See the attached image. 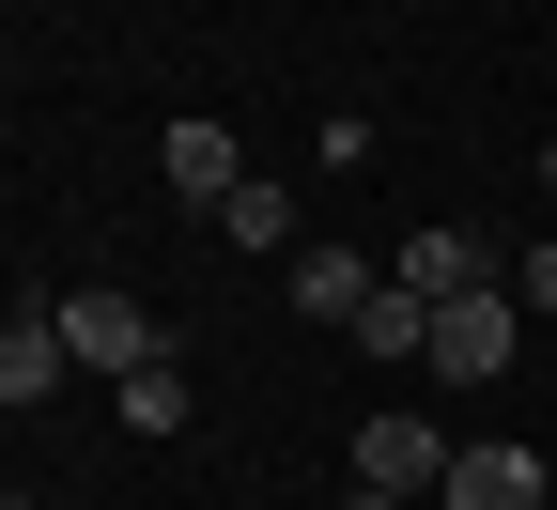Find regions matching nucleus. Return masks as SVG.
Masks as SVG:
<instances>
[{
  "label": "nucleus",
  "mask_w": 557,
  "mask_h": 510,
  "mask_svg": "<svg viewBox=\"0 0 557 510\" xmlns=\"http://www.w3.org/2000/svg\"><path fill=\"white\" fill-rule=\"evenodd\" d=\"M449 449H465V433H434L418 402L357 418V480H372V495H449Z\"/></svg>",
  "instance_id": "nucleus-3"
},
{
  "label": "nucleus",
  "mask_w": 557,
  "mask_h": 510,
  "mask_svg": "<svg viewBox=\"0 0 557 510\" xmlns=\"http://www.w3.org/2000/svg\"><path fill=\"white\" fill-rule=\"evenodd\" d=\"M434 510H542V449H527V433H465Z\"/></svg>",
  "instance_id": "nucleus-4"
},
{
  "label": "nucleus",
  "mask_w": 557,
  "mask_h": 510,
  "mask_svg": "<svg viewBox=\"0 0 557 510\" xmlns=\"http://www.w3.org/2000/svg\"><path fill=\"white\" fill-rule=\"evenodd\" d=\"M341 510H418V495H372V480H357V495H341Z\"/></svg>",
  "instance_id": "nucleus-13"
},
{
  "label": "nucleus",
  "mask_w": 557,
  "mask_h": 510,
  "mask_svg": "<svg viewBox=\"0 0 557 510\" xmlns=\"http://www.w3.org/2000/svg\"><path fill=\"white\" fill-rule=\"evenodd\" d=\"M47 310H62V340H78V372H109V387L171 356V340H156V310H139V295H109V278H78V295H47Z\"/></svg>",
  "instance_id": "nucleus-2"
},
{
  "label": "nucleus",
  "mask_w": 557,
  "mask_h": 510,
  "mask_svg": "<svg viewBox=\"0 0 557 510\" xmlns=\"http://www.w3.org/2000/svg\"><path fill=\"white\" fill-rule=\"evenodd\" d=\"M109 402H124V418H139V433H186V372H171V356H156V372H124V387H109Z\"/></svg>",
  "instance_id": "nucleus-11"
},
{
  "label": "nucleus",
  "mask_w": 557,
  "mask_h": 510,
  "mask_svg": "<svg viewBox=\"0 0 557 510\" xmlns=\"http://www.w3.org/2000/svg\"><path fill=\"white\" fill-rule=\"evenodd\" d=\"M62 372H78V340H62V310H16V325H0V402H16V418H32V402H47Z\"/></svg>",
  "instance_id": "nucleus-7"
},
{
  "label": "nucleus",
  "mask_w": 557,
  "mask_h": 510,
  "mask_svg": "<svg viewBox=\"0 0 557 510\" xmlns=\"http://www.w3.org/2000/svg\"><path fill=\"white\" fill-rule=\"evenodd\" d=\"M511 340H527V310H511V278H496V295H449L434 310V356H418V372H434V387H496Z\"/></svg>",
  "instance_id": "nucleus-1"
},
{
  "label": "nucleus",
  "mask_w": 557,
  "mask_h": 510,
  "mask_svg": "<svg viewBox=\"0 0 557 510\" xmlns=\"http://www.w3.org/2000/svg\"><path fill=\"white\" fill-rule=\"evenodd\" d=\"M218 233H233V248H278V263H295V186H233V201H218Z\"/></svg>",
  "instance_id": "nucleus-10"
},
{
  "label": "nucleus",
  "mask_w": 557,
  "mask_h": 510,
  "mask_svg": "<svg viewBox=\"0 0 557 510\" xmlns=\"http://www.w3.org/2000/svg\"><path fill=\"white\" fill-rule=\"evenodd\" d=\"M511 310H527V325L557 310V248H527V263H511Z\"/></svg>",
  "instance_id": "nucleus-12"
},
{
  "label": "nucleus",
  "mask_w": 557,
  "mask_h": 510,
  "mask_svg": "<svg viewBox=\"0 0 557 510\" xmlns=\"http://www.w3.org/2000/svg\"><path fill=\"white\" fill-rule=\"evenodd\" d=\"M16 510H32V495H16Z\"/></svg>",
  "instance_id": "nucleus-15"
},
{
  "label": "nucleus",
  "mask_w": 557,
  "mask_h": 510,
  "mask_svg": "<svg viewBox=\"0 0 557 510\" xmlns=\"http://www.w3.org/2000/svg\"><path fill=\"white\" fill-rule=\"evenodd\" d=\"M496 278H511V263L480 248L465 216H434V233H403V295H418V310H449V295H496Z\"/></svg>",
  "instance_id": "nucleus-5"
},
{
  "label": "nucleus",
  "mask_w": 557,
  "mask_h": 510,
  "mask_svg": "<svg viewBox=\"0 0 557 510\" xmlns=\"http://www.w3.org/2000/svg\"><path fill=\"white\" fill-rule=\"evenodd\" d=\"M156 171H171V201H201V216L248 186V171H233V124H201V109H186V124H156Z\"/></svg>",
  "instance_id": "nucleus-6"
},
{
  "label": "nucleus",
  "mask_w": 557,
  "mask_h": 510,
  "mask_svg": "<svg viewBox=\"0 0 557 510\" xmlns=\"http://www.w3.org/2000/svg\"><path fill=\"white\" fill-rule=\"evenodd\" d=\"M542 186H557V139H542Z\"/></svg>",
  "instance_id": "nucleus-14"
},
{
  "label": "nucleus",
  "mask_w": 557,
  "mask_h": 510,
  "mask_svg": "<svg viewBox=\"0 0 557 510\" xmlns=\"http://www.w3.org/2000/svg\"><path fill=\"white\" fill-rule=\"evenodd\" d=\"M357 340L387 356V372H418V356H434V310H418V295H403V278H387V295L357 310Z\"/></svg>",
  "instance_id": "nucleus-9"
},
{
  "label": "nucleus",
  "mask_w": 557,
  "mask_h": 510,
  "mask_svg": "<svg viewBox=\"0 0 557 510\" xmlns=\"http://www.w3.org/2000/svg\"><path fill=\"white\" fill-rule=\"evenodd\" d=\"M372 295H387V278H372L357 248H295V310H310V325H357Z\"/></svg>",
  "instance_id": "nucleus-8"
}]
</instances>
